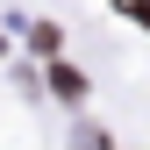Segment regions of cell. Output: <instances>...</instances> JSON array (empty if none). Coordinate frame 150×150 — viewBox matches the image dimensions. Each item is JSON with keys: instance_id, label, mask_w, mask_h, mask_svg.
Listing matches in <instances>:
<instances>
[{"instance_id": "cell-1", "label": "cell", "mask_w": 150, "mask_h": 150, "mask_svg": "<svg viewBox=\"0 0 150 150\" xmlns=\"http://www.w3.org/2000/svg\"><path fill=\"white\" fill-rule=\"evenodd\" d=\"M50 86H57L64 100H79V93H86V79H79V71H71V64H50Z\"/></svg>"}, {"instance_id": "cell-2", "label": "cell", "mask_w": 150, "mask_h": 150, "mask_svg": "<svg viewBox=\"0 0 150 150\" xmlns=\"http://www.w3.org/2000/svg\"><path fill=\"white\" fill-rule=\"evenodd\" d=\"M115 7H122V14H136V22L150 29V0H115Z\"/></svg>"}]
</instances>
